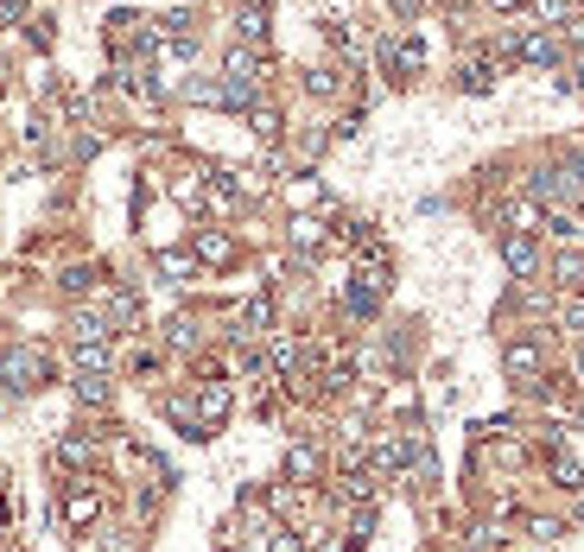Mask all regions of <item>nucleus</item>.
Wrapping results in <instances>:
<instances>
[{
  "mask_svg": "<svg viewBox=\"0 0 584 552\" xmlns=\"http://www.w3.org/2000/svg\"><path fill=\"white\" fill-rule=\"evenodd\" d=\"M51 457H57V463H70V470H77V463H89V457H96V444H89V438H64V444H57V451H51Z\"/></svg>",
  "mask_w": 584,
  "mask_h": 552,
  "instance_id": "1a4fd4ad",
  "label": "nucleus"
},
{
  "mask_svg": "<svg viewBox=\"0 0 584 552\" xmlns=\"http://www.w3.org/2000/svg\"><path fill=\"white\" fill-rule=\"evenodd\" d=\"M96 508H102V495H96L89 483H77V489L64 495V521H70V527H89V521H96Z\"/></svg>",
  "mask_w": 584,
  "mask_h": 552,
  "instance_id": "20e7f679",
  "label": "nucleus"
},
{
  "mask_svg": "<svg viewBox=\"0 0 584 552\" xmlns=\"http://www.w3.org/2000/svg\"><path fill=\"white\" fill-rule=\"evenodd\" d=\"M229 255H235V248H229L223 235H197V261H210V267H223Z\"/></svg>",
  "mask_w": 584,
  "mask_h": 552,
  "instance_id": "9d476101",
  "label": "nucleus"
},
{
  "mask_svg": "<svg viewBox=\"0 0 584 552\" xmlns=\"http://www.w3.org/2000/svg\"><path fill=\"white\" fill-rule=\"evenodd\" d=\"M292 242H298V248H318V242H324V223L298 216V223H292Z\"/></svg>",
  "mask_w": 584,
  "mask_h": 552,
  "instance_id": "4468645a",
  "label": "nucleus"
},
{
  "mask_svg": "<svg viewBox=\"0 0 584 552\" xmlns=\"http://www.w3.org/2000/svg\"><path fill=\"white\" fill-rule=\"evenodd\" d=\"M502 261H508V274L534 279V274H540V248H534V235H508V242H502Z\"/></svg>",
  "mask_w": 584,
  "mask_h": 552,
  "instance_id": "f03ea898",
  "label": "nucleus"
},
{
  "mask_svg": "<svg viewBox=\"0 0 584 552\" xmlns=\"http://www.w3.org/2000/svg\"><path fill=\"white\" fill-rule=\"evenodd\" d=\"M0 540H6V527H0Z\"/></svg>",
  "mask_w": 584,
  "mask_h": 552,
  "instance_id": "b1692460",
  "label": "nucleus"
},
{
  "mask_svg": "<svg viewBox=\"0 0 584 552\" xmlns=\"http://www.w3.org/2000/svg\"><path fill=\"white\" fill-rule=\"evenodd\" d=\"M197 413H203V419H223V413H229V388H203Z\"/></svg>",
  "mask_w": 584,
  "mask_h": 552,
  "instance_id": "ddd939ff",
  "label": "nucleus"
},
{
  "mask_svg": "<svg viewBox=\"0 0 584 552\" xmlns=\"http://www.w3.org/2000/svg\"><path fill=\"white\" fill-rule=\"evenodd\" d=\"M235 32H242L248 45H261V38H267V6H261V0L242 6V13H235Z\"/></svg>",
  "mask_w": 584,
  "mask_h": 552,
  "instance_id": "0eeeda50",
  "label": "nucleus"
},
{
  "mask_svg": "<svg viewBox=\"0 0 584 552\" xmlns=\"http://www.w3.org/2000/svg\"><path fill=\"white\" fill-rule=\"evenodd\" d=\"M566 13V0H534V19H559Z\"/></svg>",
  "mask_w": 584,
  "mask_h": 552,
  "instance_id": "aec40b11",
  "label": "nucleus"
},
{
  "mask_svg": "<svg viewBox=\"0 0 584 552\" xmlns=\"http://www.w3.org/2000/svg\"><path fill=\"white\" fill-rule=\"evenodd\" d=\"M77 401H83V407H102V401H109V381H102V375H83V381H77Z\"/></svg>",
  "mask_w": 584,
  "mask_h": 552,
  "instance_id": "f8f14e48",
  "label": "nucleus"
},
{
  "mask_svg": "<svg viewBox=\"0 0 584 552\" xmlns=\"http://www.w3.org/2000/svg\"><path fill=\"white\" fill-rule=\"evenodd\" d=\"M159 274H165V279H184V274H191V255H159Z\"/></svg>",
  "mask_w": 584,
  "mask_h": 552,
  "instance_id": "a211bd4d",
  "label": "nucleus"
},
{
  "mask_svg": "<svg viewBox=\"0 0 584 552\" xmlns=\"http://www.w3.org/2000/svg\"><path fill=\"white\" fill-rule=\"evenodd\" d=\"M495 6H521V0H495Z\"/></svg>",
  "mask_w": 584,
  "mask_h": 552,
  "instance_id": "5701e85b",
  "label": "nucleus"
},
{
  "mask_svg": "<svg viewBox=\"0 0 584 552\" xmlns=\"http://www.w3.org/2000/svg\"><path fill=\"white\" fill-rule=\"evenodd\" d=\"M45 375H51V356H45V349H6V356H0V381L19 388V394H32Z\"/></svg>",
  "mask_w": 584,
  "mask_h": 552,
  "instance_id": "f257e3e1",
  "label": "nucleus"
},
{
  "mask_svg": "<svg viewBox=\"0 0 584 552\" xmlns=\"http://www.w3.org/2000/svg\"><path fill=\"white\" fill-rule=\"evenodd\" d=\"M19 13H26V0H0V26H13Z\"/></svg>",
  "mask_w": 584,
  "mask_h": 552,
  "instance_id": "412c9836",
  "label": "nucleus"
},
{
  "mask_svg": "<svg viewBox=\"0 0 584 552\" xmlns=\"http://www.w3.org/2000/svg\"><path fill=\"white\" fill-rule=\"evenodd\" d=\"M464 89H489V64H464Z\"/></svg>",
  "mask_w": 584,
  "mask_h": 552,
  "instance_id": "6ab92c4d",
  "label": "nucleus"
},
{
  "mask_svg": "<svg viewBox=\"0 0 584 552\" xmlns=\"http://www.w3.org/2000/svg\"><path fill=\"white\" fill-rule=\"evenodd\" d=\"M267 318H274L267 298H248V305H242V330H267Z\"/></svg>",
  "mask_w": 584,
  "mask_h": 552,
  "instance_id": "9b49d317",
  "label": "nucleus"
},
{
  "mask_svg": "<svg viewBox=\"0 0 584 552\" xmlns=\"http://www.w3.org/2000/svg\"><path fill=\"white\" fill-rule=\"evenodd\" d=\"M553 279H559L566 292H584V255H559V261H553Z\"/></svg>",
  "mask_w": 584,
  "mask_h": 552,
  "instance_id": "6e6552de",
  "label": "nucleus"
},
{
  "mask_svg": "<svg viewBox=\"0 0 584 552\" xmlns=\"http://www.w3.org/2000/svg\"><path fill=\"white\" fill-rule=\"evenodd\" d=\"M508 375L515 381H540V349L534 343H508Z\"/></svg>",
  "mask_w": 584,
  "mask_h": 552,
  "instance_id": "423d86ee",
  "label": "nucleus"
},
{
  "mask_svg": "<svg viewBox=\"0 0 584 552\" xmlns=\"http://www.w3.org/2000/svg\"><path fill=\"white\" fill-rule=\"evenodd\" d=\"M248 128H255L261 140H274L280 134V115H274V109H248Z\"/></svg>",
  "mask_w": 584,
  "mask_h": 552,
  "instance_id": "2eb2a0df",
  "label": "nucleus"
},
{
  "mask_svg": "<svg viewBox=\"0 0 584 552\" xmlns=\"http://www.w3.org/2000/svg\"><path fill=\"white\" fill-rule=\"evenodd\" d=\"M77 369L83 375H102L109 369V337H77Z\"/></svg>",
  "mask_w": 584,
  "mask_h": 552,
  "instance_id": "39448f33",
  "label": "nucleus"
},
{
  "mask_svg": "<svg viewBox=\"0 0 584 552\" xmlns=\"http://www.w3.org/2000/svg\"><path fill=\"white\" fill-rule=\"evenodd\" d=\"M274 552H305V547H298V540H287V534H280V540H274Z\"/></svg>",
  "mask_w": 584,
  "mask_h": 552,
  "instance_id": "4be33fe9",
  "label": "nucleus"
},
{
  "mask_svg": "<svg viewBox=\"0 0 584 552\" xmlns=\"http://www.w3.org/2000/svg\"><path fill=\"white\" fill-rule=\"evenodd\" d=\"M553 476H559L566 489H579V483H584V470H579V463H572V457H553Z\"/></svg>",
  "mask_w": 584,
  "mask_h": 552,
  "instance_id": "f3484780",
  "label": "nucleus"
},
{
  "mask_svg": "<svg viewBox=\"0 0 584 552\" xmlns=\"http://www.w3.org/2000/svg\"><path fill=\"white\" fill-rule=\"evenodd\" d=\"M381 57H388L394 77H413V70L426 64V45H420V38H401V45H381Z\"/></svg>",
  "mask_w": 584,
  "mask_h": 552,
  "instance_id": "7ed1b4c3",
  "label": "nucleus"
},
{
  "mask_svg": "<svg viewBox=\"0 0 584 552\" xmlns=\"http://www.w3.org/2000/svg\"><path fill=\"white\" fill-rule=\"evenodd\" d=\"M287 470H292V476H311V470H318V451H311V444H298V451L287 457Z\"/></svg>",
  "mask_w": 584,
  "mask_h": 552,
  "instance_id": "dca6fc26",
  "label": "nucleus"
}]
</instances>
